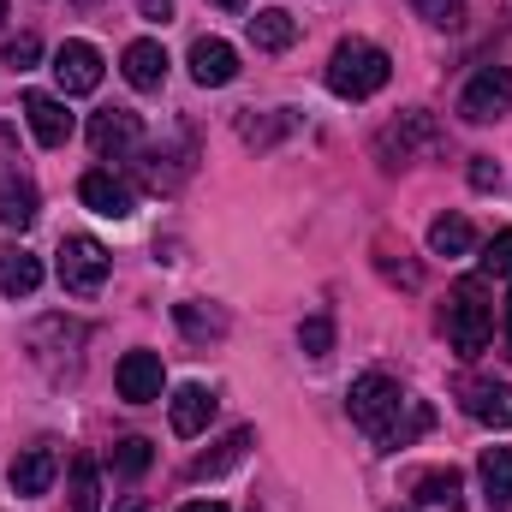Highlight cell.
Masks as SVG:
<instances>
[{"label": "cell", "instance_id": "d6986e66", "mask_svg": "<svg viewBox=\"0 0 512 512\" xmlns=\"http://www.w3.org/2000/svg\"><path fill=\"white\" fill-rule=\"evenodd\" d=\"M54 471H60L54 447H30V453H18V459H12V495H48Z\"/></svg>", "mask_w": 512, "mask_h": 512}, {"label": "cell", "instance_id": "30bf717a", "mask_svg": "<svg viewBox=\"0 0 512 512\" xmlns=\"http://www.w3.org/2000/svg\"><path fill=\"white\" fill-rule=\"evenodd\" d=\"M36 215H42V197H36V185H30V179L12 167V161H0V227L24 233Z\"/></svg>", "mask_w": 512, "mask_h": 512}, {"label": "cell", "instance_id": "7402d4cb", "mask_svg": "<svg viewBox=\"0 0 512 512\" xmlns=\"http://www.w3.org/2000/svg\"><path fill=\"white\" fill-rule=\"evenodd\" d=\"M411 495H417V507H447L453 512L459 501H465V477H459L453 465H441V471H423Z\"/></svg>", "mask_w": 512, "mask_h": 512}, {"label": "cell", "instance_id": "8fae6325", "mask_svg": "<svg viewBox=\"0 0 512 512\" xmlns=\"http://www.w3.org/2000/svg\"><path fill=\"white\" fill-rule=\"evenodd\" d=\"M78 197H84V209H96V215H108V221H126L131 209H137L131 185H126V179H114L108 167L84 173V179H78Z\"/></svg>", "mask_w": 512, "mask_h": 512}, {"label": "cell", "instance_id": "277c9868", "mask_svg": "<svg viewBox=\"0 0 512 512\" xmlns=\"http://www.w3.org/2000/svg\"><path fill=\"white\" fill-rule=\"evenodd\" d=\"M435 149H441V126H435V114H423V108H411V114L387 120L382 137H376L382 167H411L417 155H435Z\"/></svg>", "mask_w": 512, "mask_h": 512}, {"label": "cell", "instance_id": "f1b7e54d", "mask_svg": "<svg viewBox=\"0 0 512 512\" xmlns=\"http://www.w3.org/2000/svg\"><path fill=\"white\" fill-rule=\"evenodd\" d=\"M411 6H417L435 30H459V24H465V0H411Z\"/></svg>", "mask_w": 512, "mask_h": 512}, {"label": "cell", "instance_id": "8992f818", "mask_svg": "<svg viewBox=\"0 0 512 512\" xmlns=\"http://www.w3.org/2000/svg\"><path fill=\"white\" fill-rule=\"evenodd\" d=\"M501 114H512V72L507 66H483V72L465 84V96H459V120L489 126V120H501Z\"/></svg>", "mask_w": 512, "mask_h": 512}, {"label": "cell", "instance_id": "ffe728a7", "mask_svg": "<svg viewBox=\"0 0 512 512\" xmlns=\"http://www.w3.org/2000/svg\"><path fill=\"white\" fill-rule=\"evenodd\" d=\"M477 477H483L489 507L512 512V447H489V453H483V465H477Z\"/></svg>", "mask_w": 512, "mask_h": 512}, {"label": "cell", "instance_id": "7a4b0ae2", "mask_svg": "<svg viewBox=\"0 0 512 512\" xmlns=\"http://www.w3.org/2000/svg\"><path fill=\"white\" fill-rule=\"evenodd\" d=\"M387 78H393V60H387L376 42H340L334 54H328V90L340 96V102H370L376 90H382Z\"/></svg>", "mask_w": 512, "mask_h": 512}, {"label": "cell", "instance_id": "f35d334b", "mask_svg": "<svg viewBox=\"0 0 512 512\" xmlns=\"http://www.w3.org/2000/svg\"><path fill=\"white\" fill-rule=\"evenodd\" d=\"M507 340H512V298H507Z\"/></svg>", "mask_w": 512, "mask_h": 512}, {"label": "cell", "instance_id": "7c38bea8", "mask_svg": "<svg viewBox=\"0 0 512 512\" xmlns=\"http://www.w3.org/2000/svg\"><path fill=\"white\" fill-rule=\"evenodd\" d=\"M120 72H126L131 90H161L167 84V48L155 42V36H137V42H126V54H120Z\"/></svg>", "mask_w": 512, "mask_h": 512}, {"label": "cell", "instance_id": "52a82bcc", "mask_svg": "<svg viewBox=\"0 0 512 512\" xmlns=\"http://www.w3.org/2000/svg\"><path fill=\"white\" fill-rule=\"evenodd\" d=\"M54 84H60V96H90L102 84V54L90 42H60L54 48Z\"/></svg>", "mask_w": 512, "mask_h": 512}, {"label": "cell", "instance_id": "603a6c76", "mask_svg": "<svg viewBox=\"0 0 512 512\" xmlns=\"http://www.w3.org/2000/svg\"><path fill=\"white\" fill-rule=\"evenodd\" d=\"M185 173H191V149H185V143H179V149H149V155H143V179H149L155 191H173Z\"/></svg>", "mask_w": 512, "mask_h": 512}, {"label": "cell", "instance_id": "8d00e7d4", "mask_svg": "<svg viewBox=\"0 0 512 512\" xmlns=\"http://www.w3.org/2000/svg\"><path fill=\"white\" fill-rule=\"evenodd\" d=\"M209 6H221V12H245V0H209Z\"/></svg>", "mask_w": 512, "mask_h": 512}, {"label": "cell", "instance_id": "1f68e13d", "mask_svg": "<svg viewBox=\"0 0 512 512\" xmlns=\"http://www.w3.org/2000/svg\"><path fill=\"white\" fill-rule=\"evenodd\" d=\"M483 268H489V274H507V280H512V227H507V233H495V239L483 245Z\"/></svg>", "mask_w": 512, "mask_h": 512}, {"label": "cell", "instance_id": "d590c367", "mask_svg": "<svg viewBox=\"0 0 512 512\" xmlns=\"http://www.w3.org/2000/svg\"><path fill=\"white\" fill-rule=\"evenodd\" d=\"M179 512H227V507H221V501H185Z\"/></svg>", "mask_w": 512, "mask_h": 512}, {"label": "cell", "instance_id": "e0dca14e", "mask_svg": "<svg viewBox=\"0 0 512 512\" xmlns=\"http://www.w3.org/2000/svg\"><path fill=\"white\" fill-rule=\"evenodd\" d=\"M173 322H179V334H185V340H197V346H209V340H227V328H233L221 304H197V298L173 304Z\"/></svg>", "mask_w": 512, "mask_h": 512}, {"label": "cell", "instance_id": "2e32d148", "mask_svg": "<svg viewBox=\"0 0 512 512\" xmlns=\"http://www.w3.org/2000/svg\"><path fill=\"white\" fill-rule=\"evenodd\" d=\"M167 417H173V435H185V441H191V435H203V429H209V417H215V393H209V387H179V393H173V399H167Z\"/></svg>", "mask_w": 512, "mask_h": 512}, {"label": "cell", "instance_id": "ba28073f", "mask_svg": "<svg viewBox=\"0 0 512 512\" xmlns=\"http://www.w3.org/2000/svg\"><path fill=\"white\" fill-rule=\"evenodd\" d=\"M161 382H167L161 352H126L120 370H114V387H120L126 405H155V399H161Z\"/></svg>", "mask_w": 512, "mask_h": 512}, {"label": "cell", "instance_id": "f546056e", "mask_svg": "<svg viewBox=\"0 0 512 512\" xmlns=\"http://www.w3.org/2000/svg\"><path fill=\"white\" fill-rule=\"evenodd\" d=\"M280 131H292V114H286V108H280L274 120H239V137H245V143H256V149H262V143H274Z\"/></svg>", "mask_w": 512, "mask_h": 512}, {"label": "cell", "instance_id": "44dd1931", "mask_svg": "<svg viewBox=\"0 0 512 512\" xmlns=\"http://www.w3.org/2000/svg\"><path fill=\"white\" fill-rule=\"evenodd\" d=\"M251 42L262 54H280V48H292L298 42V18L292 12H280V6H262L251 18Z\"/></svg>", "mask_w": 512, "mask_h": 512}, {"label": "cell", "instance_id": "4dcf8cb0", "mask_svg": "<svg viewBox=\"0 0 512 512\" xmlns=\"http://www.w3.org/2000/svg\"><path fill=\"white\" fill-rule=\"evenodd\" d=\"M0 60H6V66H18V72H30V66L42 60V42H36V36L24 30V36H12V42L0 48Z\"/></svg>", "mask_w": 512, "mask_h": 512}, {"label": "cell", "instance_id": "4316f807", "mask_svg": "<svg viewBox=\"0 0 512 512\" xmlns=\"http://www.w3.org/2000/svg\"><path fill=\"white\" fill-rule=\"evenodd\" d=\"M149 459H155V447H149L143 435H126V441L114 447V471H120V477H143Z\"/></svg>", "mask_w": 512, "mask_h": 512}, {"label": "cell", "instance_id": "74e56055", "mask_svg": "<svg viewBox=\"0 0 512 512\" xmlns=\"http://www.w3.org/2000/svg\"><path fill=\"white\" fill-rule=\"evenodd\" d=\"M120 512H143V501H137V495H131V501H126V507H120Z\"/></svg>", "mask_w": 512, "mask_h": 512}, {"label": "cell", "instance_id": "ab89813d", "mask_svg": "<svg viewBox=\"0 0 512 512\" xmlns=\"http://www.w3.org/2000/svg\"><path fill=\"white\" fill-rule=\"evenodd\" d=\"M0 24H6V0H0Z\"/></svg>", "mask_w": 512, "mask_h": 512}, {"label": "cell", "instance_id": "4fadbf2b", "mask_svg": "<svg viewBox=\"0 0 512 512\" xmlns=\"http://www.w3.org/2000/svg\"><path fill=\"white\" fill-rule=\"evenodd\" d=\"M24 126H30V137H36L42 149H60V143L72 137V114H66V102H60V96L30 90V96H24Z\"/></svg>", "mask_w": 512, "mask_h": 512}, {"label": "cell", "instance_id": "ac0fdd59", "mask_svg": "<svg viewBox=\"0 0 512 512\" xmlns=\"http://www.w3.org/2000/svg\"><path fill=\"white\" fill-rule=\"evenodd\" d=\"M36 286H42V262L24 245H0V292L6 298H30Z\"/></svg>", "mask_w": 512, "mask_h": 512}, {"label": "cell", "instance_id": "cb8c5ba5", "mask_svg": "<svg viewBox=\"0 0 512 512\" xmlns=\"http://www.w3.org/2000/svg\"><path fill=\"white\" fill-rule=\"evenodd\" d=\"M245 447H251V429H233V435H221V441H215V453H203V459L191 465V477L203 483V477H221V471H233V465L245 459Z\"/></svg>", "mask_w": 512, "mask_h": 512}, {"label": "cell", "instance_id": "9c48e42d", "mask_svg": "<svg viewBox=\"0 0 512 512\" xmlns=\"http://www.w3.org/2000/svg\"><path fill=\"white\" fill-rule=\"evenodd\" d=\"M191 78H197L203 90L233 84V78H239V48L221 42V36H197V42H191Z\"/></svg>", "mask_w": 512, "mask_h": 512}, {"label": "cell", "instance_id": "5b68a950", "mask_svg": "<svg viewBox=\"0 0 512 512\" xmlns=\"http://www.w3.org/2000/svg\"><path fill=\"white\" fill-rule=\"evenodd\" d=\"M60 286H66V292H78V298H90V292H102V286H108V251H102L90 233L60 239Z\"/></svg>", "mask_w": 512, "mask_h": 512}, {"label": "cell", "instance_id": "d4e9b609", "mask_svg": "<svg viewBox=\"0 0 512 512\" xmlns=\"http://www.w3.org/2000/svg\"><path fill=\"white\" fill-rule=\"evenodd\" d=\"M72 512H102V471H96V459L90 453H78L72 459Z\"/></svg>", "mask_w": 512, "mask_h": 512}, {"label": "cell", "instance_id": "6da1fadb", "mask_svg": "<svg viewBox=\"0 0 512 512\" xmlns=\"http://www.w3.org/2000/svg\"><path fill=\"white\" fill-rule=\"evenodd\" d=\"M346 411H352V423H358L376 447H387V453L411 447V441L435 423V411H429L423 399H411V393L393 382V376H382V370H370V376H358V382H352Z\"/></svg>", "mask_w": 512, "mask_h": 512}, {"label": "cell", "instance_id": "3957f363", "mask_svg": "<svg viewBox=\"0 0 512 512\" xmlns=\"http://www.w3.org/2000/svg\"><path fill=\"white\" fill-rule=\"evenodd\" d=\"M447 340L459 358H477L489 340H495V304H489V286L483 280H465L453 298H447V316H441Z\"/></svg>", "mask_w": 512, "mask_h": 512}, {"label": "cell", "instance_id": "e575fe53", "mask_svg": "<svg viewBox=\"0 0 512 512\" xmlns=\"http://www.w3.org/2000/svg\"><path fill=\"white\" fill-rule=\"evenodd\" d=\"M12 149H18V137H12V131L0 126V161H18V155H12Z\"/></svg>", "mask_w": 512, "mask_h": 512}, {"label": "cell", "instance_id": "9a60e30c", "mask_svg": "<svg viewBox=\"0 0 512 512\" xmlns=\"http://www.w3.org/2000/svg\"><path fill=\"white\" fill-rule=\"evenodd\" d=\"M465 411L483 423V429H512V382H465Z\"/></svg>", "mask_w": 512, "mask_h": 512}, {"label": "cell", "instance_id": "d6a6232c", "mask_svg": "<svg viewBox=\"0 0 512 512\" xmlns=\"http://www.w3.org/2000/svg\"><path fill=\"white\" fill-rule=\"evenodd\" d=\"M471 185H477V191H501V167H495L489 155H477V161H471Z\"/></svg>", "mask_w": 512, "mask_h": 512}, {"label": "cell", "instance_id": "836d02e7", "mask_svg": "<svg viewBox=\"0 0 512 512\" xmlns=\"http://www.w3.org/2000/svg\"><path fill=\"white\" fill-rule=\"evenodd\" d=\"M137 6H143L149 24H167V18H173V0H137Z\"/></svg>", "mask_w": 512, "mask_h": 512}, {"label": "cell", "instance_id": "5bb4252c", "mask_svg": "<svg viewBox=\"0 0 512 512\" xmlns=\"http://www.w3.org/2000/svg\"><path fill=\"white\" fill-rule=\"evenodd\" d=\"M137 137H143V126H137V114H126V108H102L96 120H90V149L108 161H120L126 149H137Z\"/></svg>", "mask_w": 512, "mask_h": 512}, {"label": "cell", "instance_id": "484cf974", "mask_svg": "<svg viewBox=\"0 0 512 512\" xmlns=\"http://www.w3.org/2000/svg\"><path fill=\"white\" fill-rule=\"evenodd\" d=\"M471 245H477V233H471L465 215H441V221L429 227V251L435 256H465Z\"/></svg>", "mask_w": 512, "mask_h": 512}, {"label": "cell", "instance_id": "83f0119b", "mask_svg": "<svg viewBox=\"0 0 512 512\" xmlns=\"http://www.w3.org/2000/svg\"><path fill=\"white\" fill-rule=\"evenodd\" d=\"M298 346H304V358H328V352H334V322H328V316H310V322L298 328Z\"/></svg>", "mask_w": 512, "mask_h": 512}]
</instances>
